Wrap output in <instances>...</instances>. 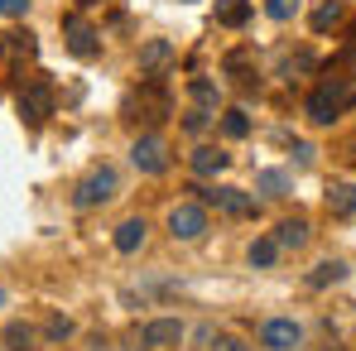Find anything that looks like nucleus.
Segmentation results:
<instances>
[{
    "instance_id": "nucleus-2",
    "label": "nucleus",
    "mask_w": 356,
    "mask_h": 351,
    "mask_svg": "<svg viewBox=\"0 0 356 351\" xmlns=\"http://www.w3.org/2000/svg\"><path fill=\"white\" fill-rule=\"evenodd\" d=\"M352 101H356V87H352V82H347V77H327L323 87H313V92H308V106H303V111H308L313 125H332V120L342 116Z\"/></svg>"
},
{
    "instance_id": "nucleus-38",
    "label": "nucleus",
    "mask_w": 356,
    "mask_h": 351,
    "mask_svg": "<svg viewBox=\"0 0 356 351\" xmlns=\"http://www.w3.org/2000/svg\"><path fill=\"white\" fill-rule=\"evenodd\" d=\"M327 351H337V347H327Z\"/></svg>"
},
{
    "instance_id": "nucleus-9",
    "label": "nucleus",
    "mask_w": 356,
    "mask_h": 351,
    "mask_svg": "<svg viewBox=\"0 0 356 351\" xmlns=\"http://www.w3.org/2000/svg\"><path fill=\"white\" fill-rule=\"evenodd\" d=\"M298 342H303V327L294 318H270L260 327V347H270V351H294Z\"/></svg>"
},
{
    "instance_id": "nucleus-36",
    "label": "nucleus",
    "mask_w": 356,
    "mask_h": 351,
    "mask_svg": "<svg viewBox=\"0 0 356 351\" xmlns=\"http://www.w3.org/2000/svg\"><path fill=\"white\" fill-rule=\"evenodd\" d=\"M352 39H356V24H352Z\"/></svg>"
},
{
    "instance_id": "nucleus-11",
    "label": "nucleus",
    "mask_w": 356,
    "mask_h": 351,
    "mask_svg": "<svg viewBox=\"0 0 356 351\" xmlns=\"http://www.w3.org/2000/svg\"><path fill=\"white\" fill-rule=\"evenodd\" d=\"M169 63H174V44H169V39H145V44H140V72L154 77V72L169 67Z\"/></svg>"
},
{
    "instance_id": "nucleus-23",
    "label": "nucleus",
    "mask_w": 356,
    "mask_h": 351,
    "mask_svg": "<svg viewBox=\"0 0 356 351\" xmlns=\"http://www.w3.org/2000/svg\"><path fill=\"white\" fill-rule=\"evenodd\" d=\"M222 135H227V140H245V135H250V116H245L241 106L222 111Z\"/></svg>"
},
{
    "instance_id": "nucleus-27",
    "label": "nucleus",
    "mask_w": 356,
    "mask_h": 351,
    "mask_svg": "<svg viewBox=\"0 0 356 351\" xmlns=\"http://www.w3.org/2000/svg\"><path fill=\"white\" fill-rule=\"evenodd\" d=\"M294 10H298V0H265V15H270V19H280V24H284Z\"/></svg>"
},
{
    "instance_id": "nucleus-29",
    "label": "nucleus",
    "mask_w": 356,
    "mask_h": 351,
    "mask_svg": "<svg viewBox=\"0 0 356 351\" xmlns=\"http://www.w3.org/2000/svg\"><path fill=\"white\" fill-rule=\"evenodd\" d=\"M207 120H212V111H202V106H193V111L183 116V130H193V135H197V130H207Z\"/></svg>"
},
{
    "instance_id": "nucleus-6",
    "label": "nucleus",
    "mask_w": 356,
    "mask_h": 351,
    "mask_svg": "<svg viewBox=\"0 0 356 351\" xmlns=\"http://www.w3.org/2000/svg\"><path fill=\"white\" fill-rule=\"evenodd\" d=\"M63 39H67V54H72V58H97V54H102V34H97L82 15H67V19H63Z\"/></svg>"
},
{
    "instance_id": "nucleus-8",
    "label": "nucleus",
    "mask_w": 356,
    "mask_h": 351,
    "mask_svg": "<svg viewBox=\"0 0 356 351\" xmlns=\"http://www.w3.org/2000/svg\"><path fill=\"white\" fill-rule=\"evenodd\" d=\"M169 231H174V240H197L207 231V207L202 202H178L169 212Z\"/></svg>"
},
{
    "instance_id": "nucleus-12",
    "label": "nucleus",
    "mask_w": 356,
    "mask_h": 351,
    "mask_svg": "<svg viewBox=\"0 0 356 351\" xmlns=\"http://www.w3.org/2000/svg\"><path fill=\"white\" fill-rule=\"evenodd\" d=\"M227 164H232V154H222V149H212V145H197V149H193V174L197 178H217Z\"/></svg>"
},
{
    "instance_id": "nucleus-24",
    "label": "nucleus",
    "mask_w": 356,
    "mask_h": 351,
    "mask_svg": "<svg viewBox=\"0 0 356 351\" xmlns=\"http://www.w3.org/2000/svg\"><path fill=\"white\" fill-rule=\"evenodd\" d=\"M342 275H347V265H342V260H323V265L308 275V284H313V289H327V284H337Z\"/></svg>"
},
{
    "instance_id": "nucleus-21",
    "label": "nucleus",
    "mask_w": 356,
    "mask_h": 351,
    "mask_svg": "<svg viewBox=\"0 0 356 351\" xmlns=\"http://www.w3.org/2000/svg\"><path fill=\"white\" fill-rule=\"evenodd\" d=\"M275 260H280V240H275V236L250 240V265H255V270H270Z\"/></svg>"
},
{
    "instance_id": "nucleus-35",
    "label": "nucleus",
    "mask_w": 356,
    "mask_h": 351,
    "mask_svg": "<svg viewBox=\"0 0 356 351\" xmlns=\"http://www.w3.org/2000/svg\"><path fill=\"white\" fill-rule=\"evenodd\" d=\"M0 308H5V289H0Z\"/></svg>"
},
{
    "instance_id": "nucleus-17",
    "label": "nucleus",
    "mask_w": 356,
    "mask_h": 351,
    "mask_svg": "<svg viewBox=\"0 0 356 351\" xmlns=\"http://www.w3.org/2000/svg\"><path fill=\"white\" fill-rule=\"evenodd\" d=\"M327 212L356 217V183H332V188H327Z\"/></svg>"
},
{
    "instance_id": "nucleus-30",
    "label": "nucleus",
    "mask_w": 356,
    "mask_h": 351,
    "mask_svg": "<svg viewBox=\"0 0 356 351\" xmlns=\"http://www.w3.org/2000/svg\"><path fill=\"white\" fill-rule=\"evenodd\" d=\"M29 5H34V0H0V15H5V19H24Z\"/></svg>"
},
{
    "instance_id": "nucleus-33",
    "label": "nucleus",
    "mask_w": 356,
    "mask_h": 351,
    "mask_svg": "<svg viewBox=\"0 0 356 351\" xmlns=\"http://www.w3.org/2000/svg\"><path fill=\"white\" fill-rule=\"evenodd\" d=\"M347 58H352V63H356V44H352V54H347Z\"/></svg>"
},
{
    "instance_id": "nucleus-3",
    "label": "nucleus",
    "mask_w": 356,
    "mask_h": 351,
    "mask_svg": "<svg viewBox=\"0 0 356 351\" xmlns=\"http://www.w3.org/2000/svg\"><path fill=\"white\" fill-rule=\"evenodd\" d=\"M19 120L24 125H44V120L54 116V82L49 77H34V82H24V92H19Z\"/></svg>"
},
{
    "instance_id": "nucleus-34",
    "label": "nucleus",
    "mask_w": 356,
    "mask_h": 351,
    "mask_svg": "<svg viewBox=\"0 0 356 351\" xmlns=\"http://www.w3.org/2000/svg\"><path fill=\"white\" fill-rule=\"evenodd\" d=\"M77 5H97V0H77Z\"/></svg>"
},
{
    "instance_id": "nucleus-7",
    "label": "nucleus",
    "mask_w": 356,
    "mask_h": 351,
    "mask_svg": "<svg viewBox=\"0 0 356 351\" xmlns=\"http://www.w3.org/2000/svg\"><path fill=\"white\" fill-rule=\"evenodd\" d=\"M130 164H135L140 174H164V169H169V145H164L159 135H140V140L130 145Z\"/></svg>"
},
{
    "instance_id": "nucleus-10",
    "label": "nucleus",
    "mask_w": 356,
    "mask_h": 351,
    "mask_svg": "<svg viewBox=\"0 0 356 351\" xmlns=\"http://www.w3.org/2000/svg\"><path fill=\"white\" fill-rule=\"evenodd\" d=\"M178 342H183L178 318H154L149 327H140V347H178Z\"/></svg>"
},
{
    "instance_id": "nucleus-26",
    "label": "nucleus",
    "mask_w": 356,
    "mask_h": 351,
    "mask_svg": "<svg viewBox=\"0 0 356 351\" xmlns=\"http://www.w3.org/2000/svg\"><path fill=\"white\" fill-rule=\"evenodd\" d=\"M44 337H49V342H67V337H72V323H67L63 313H54V318L44 323Z\"/></svg>"
},
{
    "instance_id": "nucleus-18",
    "label": "nucleus",
    "mask_w": 356,
    "mask_h": 351,
    "mask_svg": "<svg viewBox=\"0 0 356 351\" xmlns=\"http://www.w3.org/2000/svg\"><path fill=\"white\" fill-rule=\"evenodd\" d=\"M275 240H280V250H303L308 245V222H280L275 227Z\"/></svg>"
},
{
    "instance_id": "nucleus-15",
    "label": "nucleus",
    "mask_w": 356,
    "mask_h": 351,
    "mask_svg": "<svg viewBox=\"0 0 356 351\" xmlns=\"http://www.w3.org/2000/svg\"><path fill=\"white\" fill-rule=\"evenodd\" d=\"M145 231H149V227H145L140 217H130V222H120V227H116V236H111V240H116L120 255H135V250L145 245Z\"/></svg>"
},
{
    "instance_id": "nucleus-14",
    "label": "nucleus",
    "mask_w": 356,
    "mask_h": 351,
    "mask_svg": "<svg viewBox=\"0 0 356 351\" xmlns=\"http://www.w3.org/2000/svg\"><path fill=\"white\" fill-rule=\"evenodd\" d=\"M342 0H318L313 5V15H308V24H313V34H327V29H337L342 24Z\"/></svg>"
},
{
    "instance_id": "nucleus-31",
    "label": "nucleus",
    "mask_w": 356,
    "mask_h": 351,
    "mask_svg": "<svg viewBox=\"0 0 356 351\" xmlns=\"http://www.w3.org/2000/svg\"><path fill=\"white\" fill-rule=\"evenodd\" d=\"M212 351H250L241 337H222V342H212Z\"/></svg>"
},
{
    "instance_id": "nucleus-22",
    "label": "nucleus",
    "mask_w": 356,
    "mask_h": 351,
    "mask_svg": "<svg viewBox=\"0 0 356 351\" xmlns=\"http://www.w3.org/2000/svg\"><path fill=\"white\" fill-rule=\"evenodd\" d=\"M34 337H39V332H34L29 323H10V327H5V347L10 351H34Z\"/></svg>"
},
{
    "instance_id": "nucleus-5",
    "label": "nucleus",
    "mask_w": 356,
    "mask_h": 351,
    "mask_svg": "<svg viewBox=\"0 0 356 351\" xmlns=\"http://www.w3.org/2000/svg\"><path fill=\"white\" fill-rule=\"evenodd\" d=\"M202 197V207H217L227 217H255V197L241 193V188H193Z\"/></svg>"
},
{
    "instance_id": "nucleus-1",
    "label": "nucleus",
    "mask_w": 356,
    "mask_h": 351,
    "mask_svg": "<svg viewBox=\"0 0 356 351\" xmlns=\"http://www.w3.org/2000/svg\"><path fill=\"white\" fill-rule=\"evenodd\" d=\"M169 116H174V97H169V87L159 77H145L140 92H130V101H125V120L130 125L154 130V125H164Z\"/></svg>"
},
{
    "instance_id": "nucleus-13",
    "label": "nucleus",
    "mask_w": 356,
    "mask_h": 351,
    "mask_svg": "<svg viewBox=\"0 0 356 351\" xmlns=\"http://www.w3.org/2000/svg\"><path fill=\"white\" fill-rule=\"evenodd\" d=\"M0 54L5 58H34L39 54V39L29 29H10V34H0Z\"/></svg>"
},
{
    "instance_id": "nucleus-37",
    "label": "nucleus",
    "mask_w": 356,
    "mask_h": 351,
    "mask_svg": "<svg viewBox=\"0 0 356 351\" xmlns=\"http://www.w3.org/2000/svg\"><path fill=\"white\" fill-rule=\"evenodd\" d=\"M97 347H102V342H97ZM102 351H106V347H102Z\"/></svg>"
},
{
    "instance_id": "nucleus-20",
    "label": "nucleus",
    "mask_w": 356,
    "mask_h": 351,
    "mask_svg": "<svg viewBox=\"0 0 356 351\" xmlns=\"http://www.w3.org/2000/svg\"><path fill=\"white\" fill-rule=\"evenodd\" d=\"M188 97H193V106L217 111V82H212V77H193V82H188Z\"/></svg>"
},
{
    "instance_id": "nucleus-25",
    "label": "nucleus",
    "mask_w": 356,
    "mask_h": 351,
    "mask_svg": "<svg viewBox=\"0 0 356 351\" xmlns=\"http://www.w3.org/2000/svg\"><path fill=\"white\" fill-rule=\"evenodd\" d=\"M227 77H236L241 87H250V82H255V67H250V54H245V49H236V54L227 58Z\"/></svg>"
},
{
    "instance_id": "nucleus-16",
    "label": "nucleus",
    "mask_w": 356,
    "mask_h": 351,
    "mask_svg": "<svg viewBox=\"0 0 356 351\" xmlns=\"http://www.w3.org/2000/svg\"><path fill=\"white\" fill-rule=\"evenodd\" d=\"M250 15H255L250 0H217V24H227V29H241Z\"/></svg>"
},
{
    "instance_id": "nucleus-19",
    "label": "nucleus",
    "mask_w": 356,
    "mask_h": 351,
    "mask_svg": "<svg viewBox=\"0 0 356 351\" xmlns=\"http://www.w3.org/2000/svg\"><path fill=\"white\" fill-rule=\"evenodd\" d=\"M255 188H260L265 197H289V188H294V178L284 174V169H265V174L255 178Z\"/></svg>"
},
{
    "instance_id": "nucleus-28",
    "label": "nucleus",
    "mask_w": 356,
    "mask_h": 351,
    "mask_svg": "<svg viewBox=\"0 0 356 351\" xmlns=\"http://www.w3.org/2000/svg\"><path fill=\"white\" fill-rule=\"evenodd\" d=\"M294 72H313V54H294V58H284V77L294 82Z\"/></svg>"
},
{
    "instance_id": "nucleus-4",
    "label": "nucleus",
    "mask_w": 356,
    "mask_h": 351,
    "mask_svg": "<svg viewBox=\"0 0 356 351\" xmlns=\"http://www.w3.org/2000/svg\"><path fill=\"white\" fill-rule=\"evenodd\" d=\"M116 197V169H92V174L77 183V193H72V202L77 207H102V202H111Z\"/></svg>"
},
{
    "instance_id": "nucleus-32",
    "label": "nucleus",
    "mask_w": 356,
    "mask_h": 351,
    "mask_svg": "<svg viewBox=\"0 0 356 351\" xmlns=\"http://www.w3.org/2000/svg\"><path fill=\"white\" fill-rule=\"evenodd\" d=\"M294 164H313V145L298 140V145H294Z\"/></svg>"
}]
</instances>
